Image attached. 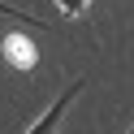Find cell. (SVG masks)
<instances>
[{
	"instance_id": "obj_1",
	"label": "cell",
	"mask_w": 134,
	"mask_h": 134,
	"mask_svg": "<svg viewBox=\"0 0 134 134\" xmlns=\"http://www.w3.org/2000/svg\"><path fill=\"white\" fill-rule=\"evenodd\" d=\"M78 87H82V82H69V87H65L61 95H56V104L48 108V117H43V121H39V125H30L26 134H52V130H56V121H61V113H65V104H69V99L78 95Z\"/></svg>"
},
{
	"instance_id": "obj_2",
	"label": "cell",
	"mask_w": 134,
	"mask_h": 134,
	"mask_svg": "<svg viewBox=\"0 0 134 134\" xmlns=\"http://www.w3.org/2000/svg\"><path fill=\"white\" fill-rule=\"evenodd\" d=\"M130 134H134V130H130Z\"/></svg>"
}]
</instances>
